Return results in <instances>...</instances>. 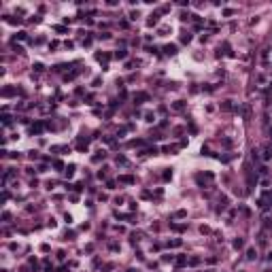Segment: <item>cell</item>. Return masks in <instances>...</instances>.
Instances as JSON below:
<instances>
[{
    "label": "cell",
    "mask_w": 272,
    "mask_h": 272,
    "mask_svg": "<svg viewBox=\"0 0 272 272\" xmlns=\"http://www.w3.org/2000/svg\"><path fill=\"white\" fill-rule=\"evenodd\" d=\"M185 264H187V259H185V257H179L177 259V266H185Z\"/></svg>",
    "instance_id": "5b68a950"
},
{
    "label": "cell",
    "mask_w": 272,
    "mask_h": 272,
    "mask_svg": "<svg viewBox=\"0 0 272 272\" xmlns=\"http://www.w3.org/2000/svg\"><path fill=\"white\" fill-rule=\"evenodd\" d=\"M170 227H172L175 232H183V230H185V225H181V223H170Z\"/></svg>",
    "instance_id": "6da1fadb"
},
{
    "label": "cell",
    "mask_w": 272,
    "mask_h": 272,
    "mask_svg": "<svg viewBox=\"0 0 272 272\" xmlns=\"http://www.w3.org/2000/svg\"><path fill=\"white\" fill-rule=\"evenodd\" d=\"M234 247H236V249H240V247H242V240H240V238H238V240H234Z\"/></svg>",
    "instance_id": "52a82bcc"
},
{
    "label": "cell",
    "mask_w": 272,
    "mask_h": 272,
    "mask_svg": "<svg viewBox=\"0 0 272 272\" xmlns=\"http://www.w3.org/2000/svg\"><path fill=\"white\" fill-rule=\"evenodd\" d=\"M32 132H34V134L43 132V123H36V126H32Z\"/></svg>",
    "instance_id": "7a4b0ae2"
},
{
    "label": "cell",
    "mask_w": 272,
    "mask_h": 272,
    "mask_svg": "<svg viewBox=\"0 0 272 272\" xmlns=\"http://www.w3.org/2000/svg\"><path fill=\"white\" fill-rule=\"evenodd\" d=\"M121 183H134V177H119Z\"/></svg>",
    "instance_id": "3957f363"
},
{
    "label": "cell",
    "mask_w": 272,
    "mask_h": 272,
    "mask_svg": "<svg viewBox=\"0 0 272 272\" xmlns=\"http://www.w3.org/2000/svg\"><path fill=\"white\" fill-rule=\"evenodd\" d=\"M247 257H249V259H253V257H255V251H253V249H249V253H247Z\"/></svg>",
    "instance_id": "ba28073f"
},
{
    "label": "cell",
    "mask_w": 272,
    "mask_h": 272,
    "mask_svg": "<svg viewBox=\"0 0 272 272\" xmlns=\"http://www.w3.org/2000/svg\"><path fill=\"white\" fill-rule=\"evenodd\" d=\"M272 153H270V149H264V160H270Z\"/></svg>",
    "instance_id": "277c9868"
},
{
    "label": "cell",
    "mask_w": 272,
    "mask_h": 272,
    "mask_svg": "<svg viewBox=\"0 0 272 272\" xmlns=\"http://www.w3.org/2000/svg\"><path fill=\"white\" fill-rule=\"evenodd\" d=\"M166 51H168V53H175V51H177V47H175V45H168V47H166Z\"/></svg>",
    "instance_id": "8992f818"
}]
</instances>
